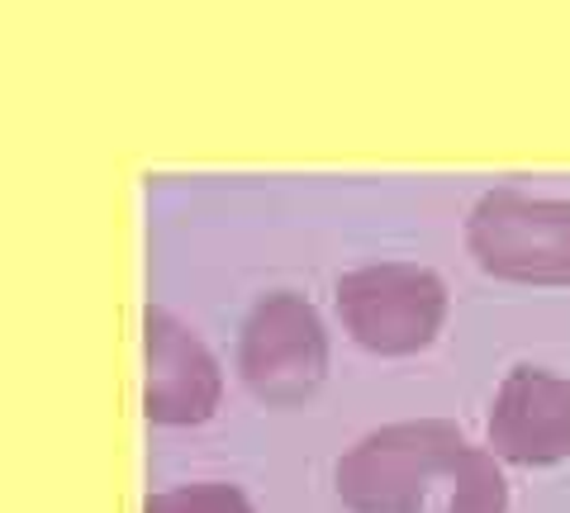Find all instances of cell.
I'll use <instances>...</instances> for the list:
<instances>
[{
  "label": "cell",
  "instance_id": "4",
  "mask_svg": "<svg viewBox=\"0 0 570 513\" xmlns=\"http://www.w3.org/2000/svg\"><path fill=\"white\" fill-rule=\"evenodd\" d=\"M466 447L452 418H404L381 423L352 442L333 466L337 500L352 513H404L414 490L442 456Z\"/></svg>",
  "mask_w": 570,
  "mask_h": 513
},
{
  "label": "cell",
  "instance_id": "7",
  "mask_svg": "<svg viewBox=\"0 0 570 513\" xmlns=\"http://www.w3.org/2000/svg\"><path fill=\"white\" fill-rule=\"evenodd\" d=\"M404 513H509V481L490 447L466 442L423 475Z\"/></svg>",
  "mask_w": 570,
  "mask_h": 513
},
{
  "label": "cell",
  "instance_id": "1",
  "mask_svg": "<svg viewBox=\"0 0 570 513\" xmlns=\"http://www.w3.org/2000/svg\"><path fill=\"white\" fill-rule=\"evenodd\" d=\"M343 328L376 357H414L448 324V280L419 262H366L333 286Z\"/></svg>",
  "mask_w": 570,
  "mask_h": 513
},
{
  "label": "cell",
  "instance_id": "2",
  "mask_svg": "<svg viewBox=\"0 0 570 513\" xmlns=\"http://www.w3.org/2000/svg\"><path fill=\"white\" fill-rule=\"evenodd\" d=\"M466 253L480 272L519 286H570V200L485 190L466 215Z\"/></svg>",
  "mask_w": 570,
  "mask_h": 513
},
{
  "label": "cell",
  "instance_id": "5",
  "mask_svg": "<svg viewBox=\"0 0 570 513\" xmlns=\"http://www.w3.org/2000/svg\"><path fill=\"white\" fill-rule=\"evenodd\" d=\"M490 456L509 466H557L570 456V381L519 362L490 399Z\"/></svg>",
  "mask_w": 570,
  "mask_h": 513
},
{
  "label": "cell",
  "instance_id": "3",
  "mask_svg": "<svg viewBox=\"0 0 570 513\" xmlns=\"http://www.w3.org/2000/svg\"><path fill=\"white\" fill-rule=\"evenodd\" d=\"M238 376L262 404H305L328 376V328L299 290H266L238 324Z\"/></svg>",
  "mask_w": 570,
  "mask_h": 513
},
{
  "label": "cell",
  "instance_id": "8",
  "mask_svg": "<svg viewBox=\"0 0 570 513\" xmlns=\"http://www.w3.org/2000/svg\"><path fill=\"white\" fill-rule=\"evenodd\" d=\"M142 513H257L253 500L228 485V481H195V485H176L167 494H153Z\"/></svg>",
  "mask_w": 570,
  "mask_h": 513
},
{
  "label": "cell",
  "instance_id": "6",
  "mask_svg": "<svg viewBox=\"0 0 570 513\" xmlns=\"http://www.w3.org/2000/svg\"><path fill=\"white\" fill-rule=\"evenodd\" d=\"M148 418L153 423H205L219 410L224 371L219 357L205 347L200 333H190L167 309H148Z\"/></svg>",
  "mask_w": 570,
  "mask_h": 513
}]
</instances>
